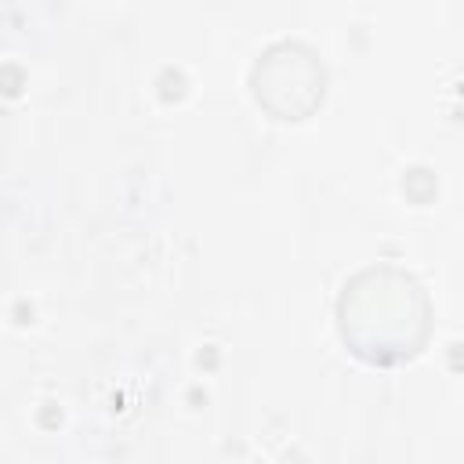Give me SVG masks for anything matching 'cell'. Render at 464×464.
I'll use <instances>...</instances> for the list:
<instances>
[{
    "label": "cell",
    "mask_w": 464,
    "mask_h": 464,
    "mask_svg": "<svg viewBox=\"0 0 464 464\" xmlns=\"http://www.w3.org/2000/svg\"><path fill=\"white\" fill-rule=\"evenodd\" d=\"M337 334L362 362H406L424 348L431 334L428 290L413 272L399 265H366L341 286Z\"/></svg>",
    "instance_id": "cell-1"
},
{
    "label": "cell",
    "mask_w": 464,
    "mask_h": 464,
    "mask_svg": "<svg viewBox=\"0 0 464 464\" xmlns=\"http://www.w3.org/2000/svg\"><path fill=\"white\" fill-rule=\"evenodd\" d=\"M250 91L276 120H304L319 109L326 91V69L319 54L301 40L268 44L250 65Z\"/></svg>",
    "instance_id": "cell-2"
}]
</instances>
